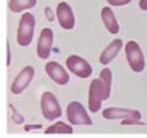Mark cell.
<instances>
[{
    "label": "cell",
    "mask_w": 147,
    "mask_h": 138,
    "mask_svg": "<svg viewBox=\"0 0 147 138\" xmlns=\"http://www.w3.org/2000/svg\"><path fill=\"white\" fill-rule=\"evenodd\" d=\"M112 87V71L105 68L100 72V77L91 81L88 90V109L93 113H97L102 107V102L110 97Z\"/></svg>",
    "instance_id": "6da1fadb"
},
{
    "label": "cell",
    "mask_w": 147,
    "mask_h": 138,
    "mask_svg": "<svg viewBox=\"0 0 147 138\" xmlns=\"http://www.w3.org/2000/svg\"><path fill=\"white\" fill-rule=\"evenodd\" d=\"M34 30H35V18L32 13H22L19 27L16 32V41L19 46L27 47L31 44L32 37H34Z\"/></svg>",
    "instance_id": "7a4b0ae2"
},
{
    "label": "cell",
    "mask_w": 147,
    "mask_h": 138,
    "mask_svg": "<svg viewBox=\"0 0 147 138\" xmlns=\"http://www.w3.org/2000/svg\"><path fill=\"white\" fill-rule=\"evenodd\" d=\"M125 56L128 60V65L132 69V72H143L146 66L144 55L137 41H128L125 44Z\"/></svg>",
    "instance_id": "3957f363"
},
{
    "label": "cell",
    "mask_w": 147,
    "mask_h": 138,
    "mask_svg": "<svg viewBox=\"0 0 147 138\" xmlns=\"http://www.w3.org/2000/svg\"><path fill=\"white\" fill-rule=\"evenodd\" d=\"M40 106H41V113L46 119L53 120L62 116V109L57 102V98L55 97L53 93L46 91L41 94V100H40Z\"/></svg>",
    "instance_id": "277c9868"
},
{
    "label": "cell",
    "mask_w": 147,
    "mask_h": 138,
    "mask_svg": "<svg viewBox=\"0 0 147 138\" xmlns=\"http://www.w3.org/2000/svg\"><path fill=\"white\" fill-rule=\"evenodd\" d=\"M66 116L71 125H91L93 120L80 102H71L66 107Z\"/></svg>",
    "instance_id": "5b68a950"
},
{
    "label": "cell",
    "mask_w": 147,
    "mask_h": 138,
    "mask_svg": "<svg viewBox=\"0 0 147 138\" xmlns=\"http://www.w3.org/2000/svg\"><path fill=\"white\" fill-rule=\"evenodd\" d=\"M66 68L69 69V72L77 75L78 78H88L93 72V68L88 62L77 55H71L66 59Z\"/></svg>",
    "instance_id": "8992f818"
},
{
    "label": "cell",
    "mask_w": 147,
    "mask_h": 138,
    "mask_svg": "<svg viewBox=\"0 0 147 138\" xmlns=\"http://www.w3.org/2000/svg\"><path fill=\"white\" fill-rule=\"evenodd\" d=\"M34 73H35V71H34L32 66L22 68V71L18 73V77L13 79V82H12L10 91L13 93V94H21V93L31 84V81H32V78H34Z\"/></svg>",
    "instance_id": "52a82bcc"
},
{
    "label": "cell",
    "mask_w": 147,
    "mask_h": 138,
    "mask_svg": "<svg viewBox=\"0 0 147 138\" xmlns=\"http://www.w3.org/2000/svg\"><path fill=\"white\" fill-rule=\"evenodd\" d=\"M53 46V31L50 28H43L38 37V44H37V56L40 59L46 60L50 57Z\"/></svg>",
    "instance_id": "ba28073f"
},
{
    "label": "cell",
    "mask_w": 147,
    "mask_h": 138,
    "mask_svg": "<svg viewBox=\"0 0 147 138\" xmlns=\"http://www.w3.org/2000/svg\"><path fill=\"white\" fill-rule=\"evenodd\" d=\"M56 16H57L59 25L63 30H72L74 27H75V16H74V10H72V7L66 2H62V3L57 5Z\"/></svg>",
    "instance_id": "9c48e42d"
},
{
    "label": "cell",
    "mask_w": 147,
    "mask_h": 138,
    "mask_svg": "<svg viewBox=\"0 0 147 138\" xmlns=\"http://www.w3.org/2000/svg\"><path fill=\"white\" fill-rule=\"evenodd\" d=\"M103 118L107 120H116V119H141V113L134 109H125V107H106L103 110Z\"/></svg>",
    "instance_id": "30bf717a"
},
{
    "label": "cell",
    "mask_w": 147,
    "mask_h": 138,
    "mask_svg": "<svg viewBox=\"0 0 147 138\" xmlns=\"http://www.w3.org/2000/svg\"><path fill=\"white\" fill-rule=\"evenodd\" d=\"M46 72L49 75V78L53 79L59 85H65L69 82V73L65 71L62 65H59L57 62H49L46 65Z\"/></svg>",
    "instance_id": "8fae6325"
},
{
    "label": "cell",
    "mask_w": 147,
    "mask_h": 138,
    "mask_svg": "<svg viewBox=\"0 0 147 138\" xmlns=\"http://www.w3.org/2000/svg\"><path fill=\"white\" fill-rule=\"evenodd\" d=\"M122 47H124V43H122V40H121V38H115V40L102 52L100 59H99L100 63H102V65H109L110 62H112V60L118 56V53L121 52Z\"/></svg>",
    "instance_id": "7c38bea8"
},
{
    "label": "cell",
    "mask_w": 147,
    "mask_h": 138,
    "mask_svg": "<svg viewBox=\"0 0 147 138\" xmlns=\"http://www.w3.org/2000/svg\"><path fill=\"white\" fill-rule=\"evenodd\" d=\"M102 21L105 24L106 30L110 32V34H118L119 32V24L116 21V16L115 13L112 12V9H110L109 6L103 7L102 9Z\"/></svg>",
    "instance_id": "4fadbf2b"
},
{
    "label": "cell",
    "mask_w": 147,
    "mask_h": 138,
    "mask_svg": "<svg viewBox=\"0 0 147 138\" xmlns=\"http://www.w3.org/2000/svg\"><path fill=\"white\" fill-rule=\"evenodd\" d=\"M37 5V0H9V9L15 13H21V12L31 9Z\"/></svg>",
    "instance_id": "5bb4252c"
},
{
    "label": "cell",
    "mask_w": 147,
    "mask_h": 138,
    "mask_svg": "<svg viewBox=\"0 0 147 138\" xmlns=\"http://www.w3.org/2000/svg\"><path fill=\"white\" fill-rule=\"evenodd\" d=\"M44 132L46 134H72L74 128L71 127V125H66L63 122H56V123L50 125Z\"/></svg>",
    "instance_id": "9a60e30c"
},
{
    "label": "cell",
    "mask_w": 147,
    "mask_h": 138,
    "mask_svg": "<svg viewBox=\"0 0 147 138\" xmlns=\"http://www.w3.org/2000/svg\"><path fill=\"white\" fill-rule=\"evenodd\" d=\"M121 123H122V125H144V122H141V120H138V119H134V118L122 119Z\"/></svg>",
    "instance_id": "2e32d148"
},
{
    "label": "cell",
    "mask_w": 147,
    "mask_h": 138,
    "mask_svg": "<svg viewBox=\"0 0 147 138\" xmlns=\"http://www.w3.org/2000/svg\"><path fill=\"white\" fill-rule=\"evenodd\" d=\"M131 2V0H107V3L110 6H125Z\"/></svg>",
    "instance_id": "e0dca14e"
},
{
    "label": "cell",
    "mask_w": 147,
    "mask_h": 138,
    "mask_svg": "<svg viewBox=\"0 0 147 138\" xmlns=\"http://www.w3.org/2000/svg\"><path fill=\"white\" fill-rule=\"evenodd\" d=\"M44 12H46V18H47L49 21L52 22V21L55 19V15H53V12H52V9H50V7H46V9H44Z\"/></svg>",
    "instance_id": "ac0fdd59"
},
{
    "label": "cell",
    "mask_w": 147,
    "mask_h": 138,
    "mask_svg": "<svg viewBox=\"0 0 147 138\" xmlns=\"http://www.w3.org/2000/svg\"><path fill=\"white\" fill-rule=\"evenodd\" d=\"M41 128V125L40 123H37V125H25V131H32V129H40Z\"/></svg>",
    "instance_id": "d6986e66"
},
{
    "label": "cell",
    "mask_w": 147,
    "mask_h": 138,
    "mask_svg": "<svg viewBox=\"0 0 147 138\" xmlns=\"http://www.w3.org/2000/svg\"><path fill=\"white\" fill-rule=\"evenodd\" d=\"M9 110H10V112H13V106H12V104H9ZM15 118H16V119H15L16 123H22V116H19L16 112H15Z\"/></svg>",
    "instance_id": "ffe728a7"
},
{
    "label": "cell",
    "mask_w": 147,
    "mask_h": 138,
    "mask_svg": "<svg viewBox=\"0 0 147 138\" xmlns=\"http://www.w3.org/2000/svg\"><path fill=\"white\" fill-rule=\"evenodd\" d=\"M138 6H140L141 10H147V0H140Z\"/></svg>",
    "instance_id": "44dd1931"
},
{
    "label": "cell",
    "mask_w": 147,
    "mask_h": 138,
    "mask_svg": "<svg viewBox=\"0 0 147 138\" xmlns=\"http://www.w3.org/2000/svg\"><path fill=\"white\" fill-rule=\"evenodd\" d=\"M7 65H10V48H9V44H7Z\"/></svg>",
    "instance_id": "7402d4cb"
}]
</instances>
